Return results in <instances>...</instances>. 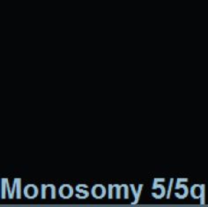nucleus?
I'll use <instances>...</instances> for the list:
<instances>
[{"label":"nucleus","instance_id":"nucleus-11","mask_svg":"<svg viewBox=\"0 0 208 207\" xmlns=\"http://www.w3.org/2000/svg\"><path fill=\"white\" fill-rule=\"evenodd\" d=\"M123 186H120L118 184H115L114 188L116 189V198H120L121 197V195H120V192H121V188Z\"/></svg>","mask_w":208,"mask_h":207},{"label":"nucleus","instance_id":"nucleus-13","mask_svg":"<svg viewBox=\"0 0 208 207\" xmlns=\"http://www.w3.org/2000/svg\"><path fill=\"white\" fill-rule=\"evenodd\" d=\"M173 182H174V179H171V180H170V183H169V190H168V195H167V197H168V198H169V197H170V193H171V190H172V185H173Z\"/></svg>","mask_w":208,"mask_h":207},{"label":"nucleus","instance_id":"nucleus-9","mask_svg":"<svg viewBox=\"0 0 208 207\" xmlns=\"http://www.w3.org/2000/svg\"><path fill=\"white\" fill-rule=\"evenodd\" d=\"M2 185H3V188H2V198H5V186H6V180L5 178H4L2 180Z\"/></svg>","mask_w":208,"mask_h":207},{"label":"nucleus","instance_id":"nucleus-4","mask_svg":"<svg viewBox=\"0 0 208 207\" xmlns=\"http://www.w3.org/2000/svg\"><path fill=\"white\" fill-rule=\"evenodd\" d=\"M131 190H132V191H133V195L134 197H135V201L132 202V205H134V204H137V203L139 202V197H140V195H141V191H142V189H143V185H142V184L139 185V190H138V191H136V190L134 189L133 184L131 185Z\"/></svg>","mask_w":208,"mask_h":207},{"label":"nucleus","instance_id":"nucleus-10","mask_svg":"<svg viewBox=\"0 0 208 207\" xmlns=\"http://www.w3.org/2000/svg\"><path fill=\"white\" fill-rule=\"evenodd\" d=\"M48 186H49V188H51V198L54 199L56 197V187L53 184H49Z\"/></svg>","mask_w":208,"mask_h":207},{"label":"nucleus","instance_id":"nucleus-14","mask_svg":"<svg viewBox=\"0 0 208 207\" xmlns=\"http://www.w3.org/2000/svg\"><path fill=\"white\" fill-rule=\"evenodd\" d=\"M113 188H114V185H109V198H112V193H113Z\"/></svg>","mask_w":208,"mask_h":207},{"label":"nucleus","instance_id":"nucleus-12","mask_svg":"<svg viewBox=\"0 0 208 207\" xmlns=\"http://www.w3.org/2000/svg\"><path fill=\"white\" fill-rule=\"evenodd\" d=\"M122 186L124 188V198L127 199L129 197V189H128V186L125 185V184H123Z\"/></svg>","mask_w":208,"mask_h":207},{"label":"nucleus","instance_id":"nucleus-1","mask_svg":"<svg viewBox=\"0 0 208 207\" xmlns=\"http://www.w3.org/2000/svg\"><path fill=\"white\" fill-rule=\"evenodd\" d=\"M72 193H73V190H72V188L71 187L69 184H64L59 189L60 196L62 197H64V198H69V197H71L72 196Z\"/></svg>","mask_w":208,"mask_h":207},{"label":"nucleus","instance_id":"nucleus-5","mask_svg":"<svg viewBox=\"0 0 208 207\" xmlns=\"http://www.w3.org/2000/svg\"><path fill=\"white\" fill-rule=\"evenodd\" d=\"M200 195H201V185L195 184L193 185V187L191 188V196L194 198H198L200 197Z\"/></svg>","mask_w":208,"mask_h":207},{"label":"nucleus","instance_id":"nucleus-8","mask_svg":"<svg viewBox=\"0 0 208 207\" xmlns=\"http://www.w3.org/2000/svg\"><path fill=\"white\" fill-rule=\"evenodd\" d=\"M200 204H205V185H201V195H200Z\"/></svg>","mask_w":208,"mask_h":207},{"label":"nucleus","instance_id":"nucleus-2","mask_svg":"<svg viewBox=\"0 0 208 207\" xmlns=\"http://www.w3.org/2000/svg\"><path fill=\"white\" fill-rule=\"evenodd\" d=\"M24 193L27 198H34L38 195V189L37 187H35L34 184H29V185L26 186Z\"/></svg>","mask_w":208,"mask_h":207},{"label":"nucleus","instance_id":"nucleus-7","mask_svg":"<svg viewBox=\"0 0 208 207\" xmlns=\"http://www.w3.org/2000/svg\"><path fill=\"white\" fill-rule=\"evenodd\" d=\"M80 185H77L76 186V190H77V191L79 193H81V194H83L84 195V198H86V197H88V195H89V193L87 192V190H81L80 189Z\"/></svg>","mask_w":208,"mask_h":207},{"label":"nucleus","instance_id":"nucleus-6","mask_svg":"<svg viewBox=\"0 0 208 207\" xmlns=\"http://www.w3.org/2000/svg\"><path fill=\"white\" fill-rule=\"evenodd\" d=\"M15 182L17 184V198H20L21 197V193H20V184H21V180L20 178L15 179Z\"/></svg>","mask_w":208,"mask_h":207},{"label":"nucleus","instance_id":"nucleus-3","mask_svg":"<svg viewBox=\"0 0 208 207\" xmlns=\"http://www.w3.org/2000/svg\"><path fill=\"white\" fill-rule=\"evenodd\" d=\"M92 193H93V196L94 197H96V198H102L105 196L106 189L102 184H96L92 189Z\"/></svg>","mask_w":208,"mask_h":207},{"label":"nucleus","instance_id":"nucleus-15","mask_svg":"<svg viewBox=\"0 0 208 207\" xmlns=\"http://www.w3.org/2000/svg\"><path fill=\"white\" fill-rule=\"evenodd\" d=\"M17 186V184H16V182L14 181V183H13V186H12V198H13V196H14V192H15V187Z\"/></svg>","mask_w":208,"mask_h":207}]
</instances>
